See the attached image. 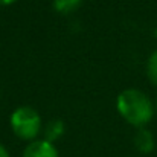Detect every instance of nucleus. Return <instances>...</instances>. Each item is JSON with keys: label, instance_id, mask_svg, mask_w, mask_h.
Returning a JSON list of instances; mask_svg holds the SVG:
<instances>
[{"label": "nucleus", "instance_id": "nucleus-1", "mask_svg": "<svg viewBox=\"0 0 157 157\" xmlns=\"http://www.w3.org/2000/svg\"><path fill=\"white\" fill-rule=\"evenodd\" d=\"M117 111L119 114L133 127L144 128L154 114V107L150 98L136 89L124 90L117 96Z\"/></svg>", "mask_w": 157, "mask_h": 157}, {"label": "nucleus", "instance_id": "nucleus-2", "mask_svg": "<svg viewBox=\"0 0 157 157\" xmlns=\"http://www.w3.org/2000/svg\"><path fill=\"white\" fill-rule=\"evenodd\" d=\"M11 128L17 137L23 140H35L41 128V117L32 107H18L11 114Z\"/></svg>", "mask_w": 157, "mask_h": 157}, {"label": "nucleus", "instance_id": "nucleus-3", "mask_svg": "<svg viewBox=\"0 0 157 157\" xmlns=\"http://www.w3.org/2000/svg\"><path fill=\"white\" fill-rule=\"evenodd\" d=\"M23 157H59L58 156V151L55 148L52 142L46 140V139H40V140H32L25 153Z\"/></svg>", "mask_w": 157, "mask_h": 157}, {"label": "nucleus", "instance_id": "nucleus-4", "mask_svg": "<svg viewBox=\"0 0 157 157\" xmlns=\"http://www.w3.org/2000/svg\"><path fill=\"white\" fill-rule=\"evenodd\" d=\"M134 145L137 148V151L148 154L154 150V137L153 133L147 128H139V131L134 136Z\"/></svg>", "mask_w": 157, "mask_h": 157}, {"label": "nucleus", "instance_id": "nucleus-5", "mask_svg": "<svg viewBox=\"0 0 157 157\" xmlns=\"http://www.w3.org/2000/svg\"><path fill=\"white\" fill-rule=\"evenodd\" d=\"M64 133V124L63 121L59 119H53L51 121L48 125H46V130H44V139L49 140V142H55L56 139H59Z\"/></svg>", "mask_w": 157, "mask_h": 157}, {"label": "nucleus", "instance_id": "nucleus-6", "mask_svg": "<svg viewBox=\"0 0 157 157\" xmlns=\"http://www.w3.org/2000/svg\"><path fill=\"white\" fill-rule=\"evenodd\" d=\"M81 3H82V0H55L53 8L59 14H70V12L76 11L81 6Z\"/></svg>", "mask_w": 157, "mask_h": 157}, {"label": "nucleus", "instance_id": "nucleus-7", "mask_svg": "<svg viewBox=\"0 0 157 157\" xmlns=\"http://www.w3.org/2000/svg\"><path fill=\"white\" fill-rule=\"evenodd\" d=\"M147 73H148L150 81L154 86H157V51L151 53V56L147 63Z\"/></svg>", "mask_w": 157, "mask_h": 157}, {"label": "nucleus", "instance_id": "nucleus-8", "mask_svg": "<svg viewBox=\"0 0 157 157\" xmlns=\"http://www.w3.org/2000/svg\"><path fill=\"white\" fill-rule=\"evenodd\" d=\"M0 157H9V153H8V150L0 144Z\"/></svg>", "mask_w": 157, "mask_h": 157}, {"label": "nucleus", "instance_id": "nucleus-9", "mask_svg": "<svg viewBox=\"0 0 157 157\" xmlns=\"http://www.w3.org/2000/svg\"><path fill=\"white\" fill-rule=\"evenodd\" d=\"M17 0H0V6H8V5H12Z\"/></svg>", "mask_w": 157, "mask_h": 157}, {"label": "nucleus", "instance_id": "nucleus-10", "mask_svg": "<svg viewBox=\"0 0 157 157\" xmlns=\"http://www.w3.org/2000/svg\"><path fill=\"white\" fill-rule=\"evenodd\" d=\"M156 105H157V104H156Z\"/></svg>", "mask_w": 157, "mask_h": 157}]
</instances>
